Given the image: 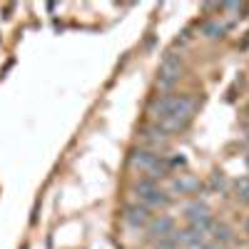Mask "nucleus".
Instances as JSON below:
<instances>
[{"label": "nucleus", "instance_id": "13", "mask_svg": "<svg viewBox=\"0 0 249 249\" xmlns=\"http://www.w3.org/2000/svg\"><path fill=\"white\" fill-rule=\"evenodd\" d=\"M234 190H237V197L247 202V199H249V177H242V179H237Z\"/></svg>", "mask_w": 249, "mask_h": 249}, {"label": "nucleus", "instance_id": "6", "mask_svg": "<svg viewBox=\"0 0 249 249\" xmlns=\"http://www.w3.org/2000/svg\"><path fill=\"white\" fill-rule=\"evenodd\" d=\"M157 160H160V155H155L152 150H147V147H142V150H135L132 155H130V162H132V167H140V170H144V172H150L155 164H157Z\"/></svg>", "mask_w": 249, "mask_h": 249}, {"label": "nucleus", "instance_id": "18", "mask_svg": "<svg viewBox=\"0 0 249 249\" xmlns=\"http://www.w3.org/2000/svg\"><path fill=\"white\" fill-rule=\"evenodd\" d=\"M247 230H249V222H247Z\"/></svg>", "mask_w": 249, "mask_h": 249}, {"label": "nucleus", "instance_id": "5", "mask_svg": "<svg viewBox=\"0 0 249 249\" xmlns=\"http://www.w3.org/2000/svg\"><path fill=\"white\" fill-rule=\"evenodd\" d=\"M124 222L130 227H144L150 224V210L144 204H130L127 210H124Z\"/></svg>", "mask_w": 249, "mask_h": 249}, {"label": "nucleus", "instance_id": "16", "mask_svg": "<svg viewBox=\"0 0 249 249\" xmlns=\"http://www.w3.org/2000/svg\"><path fill=\"white\" fill-rule=\"evenodd\" d=\"M190 40H192V35H190V30H184L179 37H177V45H187V43H190Z\"/></svg>", "mask_w": 249, "mask_h": 249}, {"label": "nucleus", "instance_id": "3", "mask_svg": "<svg viewBox=\"0 0 249 249\" xmlns=\"http://www.w3.org/2000/svg\"><path fill=\"white\" fill-rule=\"evenodd\" d=\"M175 100H177V95H172V92H162V95L152 97V100H150V105H147V115H150L155 122L164 120V117L172 112Z\"/></svg>", "mask_w": 249, "mask_h": 249}, {"label": "nucleus", "instance_id": "14", "mask_svg": "<svg viewBox=\"0 0 249 249\" xmlns=\"http://www.w3.org/2000/svg\"><path fill=\"white\" fill-rule=\"evenodd\" d=\"M135 190H137V195H140V197H144V195H150L152 190H157V187H155V182L147 177V179H140Z\"/></svg>", "mask_w": 249, "mask_h": 249}, {"label": "nucleus", "instance_id": "15", "mask_svg": "<svg viewBox=\"0 0 249 249\" xmlns=\"http://www.w3.org/2000/svg\"><path fill=\"white\" fill-rule=\"evenodd\" d=\"M212 190H217V192H224L227 190V179H224V175H212Z\"/></svg>", "mask_w": 249, "mask_h": 249}, {"label": "nucleus", "instance_id": "2", "mask_svg": "<svg viewBox=\"0 0 249 249\" xmlns=\"http://www.w3.org/2000/svg\"><path fill=\"white\" fill-rule=\"evenodd\" d=\"M182 75V57L175 53H167L160 62V75H157V88L162 92H170L175 88V82Z\"/></svg>", "mask_w": 249, "mask_h": 249}, {"label": "nucleus", "instance_id": "1", "mask_svg": "<svg viewBox=\"0 0 249 249\" xmlns=\"http://www.w3.org/2000/svg\"><path fill=\"white\" fill-rule=\"evenodd\" d=\"M192 115H195V100L190 97V95H177V100H175V105H172V112L164 117V120H160L157 124L164 130V132H179L187 122L192 120Z\"/></svg>", "mask_w": 249, "mask_h": 249}, {"label": "nucleus", "instance_id": "11", "mask_svg": "<svg viewBox=\"0 0 249 249\" xmlns=\"http://www.w3.org/2000/svg\"><path fill=\"white\" fill-rule=\"evenodd\" d=\"M140 202L150 210V207H164V204H170V197L164 195V192H160V190H152L150 195L140 197Z\"/></svg>", "mask_w": 249, "mask_h": 249}, {"label": "nucleus", "instance_id": "10", "mask_svg": "<svg viewBox=\"0 0 249 249\" xmlns=\"http://www.w3.org/2000/svg\"><path fill=\"white\" fill-rule=\"evenodd\" d=\"M172 187H175L177 192H197L202 184H199V179H197V177H192V175H179V177L175 179V184H172Z\"/></svg>", "mask_w": 249, "mask_h": 249}, {"label": "nucleus", "instance_id": "9", "mask_svg": "<svg viewBox=\"0 0 249 249\" xmlns=\"http://www.w3.org/2000/svg\"><path fill=\"white\" fill-rule=\"evenodd\" d=\"M172 227H175V222L170 219V217H157V219H152L150 222V234L157 239H164V237H170L172 234Z\"/></svg>", "mask_w": 249, "mask_h": 249}, {"label": "nucleus", "instance_id": "7", "mask_svg": "<svg viewBox=\"0 0 249 249\" xmlns=\"http://www.w3.org/2000/svg\"><path fill=\"white\" fill-rule=\"evenodd\" d=\"M224 30H227V25L222 23L219 18H210V20H204L202 28H199V33H202L207 40H217V37H222V35H224Z\"/></svg>", "mask_w": 249, "mask_h": 249}, {"label": "nucleus", "instance_id": "4", "mask_svg": "<svg viewBox=\"0 0 249 249\" xmlns=\"http://www.w3.org/2000/svg\"><path fill=\"white\" fill-rule=\"evenodd\" d=\"M167 132H164L160 124H150V127H144L142 130V135H140V140L147 144V147L155 152V150H160V147H164V144H167Z\"/></svg>", "mask_w": 249, "mask_h": 249}, {"label": "nucleus", "instance_id": "12", "mask_svg": "<svg viewBox=\"0 0 249 249\" xmlns=\"http://www.w3.org/2000/svg\"><path fill=\"white\" fill-rule=\"evenodd\" d=\"M212 232H214V239L222 242V244L232 239V230H230V227H224V224H214V227H212Z\"/></svg>", "mask_w": 249, "mask_h": 249}, {"label": "nucleus", "instance_id": "17", "mask_svg": "<svg viewBox=\"0 0 249 249\" xmlns=\"http://www.w3.org/2000/svg\"><path fill=\"white\" fill-rule=\"evenodd\" d=\"M207 249H222L219 244H210V247H207Z\"/></svg>", "mask_w": 249, "mask_h": 249}, {"label": "nucleus", "instance_id": "8", "mask_svg": "<svg viewBox=\"0 0 249 249\" xmlns=\"http://www.w3.org/2000/svg\"><path fill=\"white\" fill-rule=\"evenodd\" d=\"M172 237H175V242L187 244V247H202L207 234H202V232L195 230V227H190V230H182V232H177V234H172Z\"/></svg>", "mask_w": 249, "mask_h": 249}]
</instances>
